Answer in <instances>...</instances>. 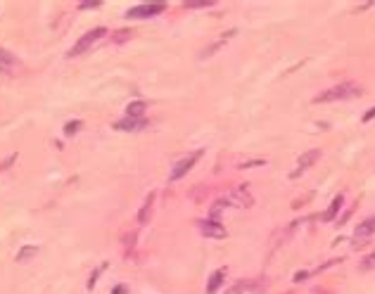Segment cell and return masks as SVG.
Segmentation results:
<instances>
[{
    "label": "cell",
    "mask_w": 375,
    "mask_h": 294,
    "mask_svg": "<svg viewBox=\"0 0 375 294\" xmlns=\"http://www.w3.org/2000/svg\"><path fill=\"white\" fill-rule=\"evenodd\" d=\"M152 204H155V192H150L148 197H145V202H142V209H140V214H138V223H145L150 221V216H152Z\"/></svg>",
    "instance_id": "cell-14"
},
{
    "label": "cell",
    "mask_w": 375,
    "mask_h": 294,
    "mask_svg": "<svg viewBox=\"0 0 375 294\" xmlns=\"http://www.w3.org/2000/svg\"><path fill=\"white\" fill-rule=\"evenodd\" d=\"M318 159H321V150H309V152H304V154L299 157V162H297V169L292 171L290 176H292V178L302 176V173H304L306 169H311V166H314V164H316Z\"/></svg>",
    "instance_id": "cell-7"
},
{
    "label": "cell",
    "mask_w": 375,
    "mask_h": 294,
    "mask_svg": "<svg viewBox=\"0 0 375 294\" xmlns=\"http://www.w3.org/2000/svg\"><path fill=\"white\" fill-rule=\"evenodd\" d=\"M145 126H148V119H145V117H142V119L126 117V119H121V121H117L114 128H117V131H123V133H138V131H142Z\"/></svg>",
    "instance_id": "cell-9"
},
{
    "label": "cell",
    "mask_w": 375,
    "mask_h": 294,
    "mask_svg": "<svg viewBox=\"0 0 375 294\" xmlns=\"http://www.w3.org/2000/svg\"><path fill=\"white\" fill-rule=\"evenodd\" d=\"M370 119H375V107H370V109L363 114V121H370Z\"/></svg>",
    "instance_id": "cell-26"
},
{
    "label": "cell",
    "mask_w": 375,
    "mask_h": 294,
    "mask_svg": "<svg viewBox=\"0 0 375 294\" xmlns=\"http://www.w3.org/2000/svg\"><path fill=\"white\" fill-rule=\"evenodd\" d=\"M105 36H107V29H105V27H97V29H93V31L84 33V36H81V38H78L76 43H74V46L69 48L67 57H78V55H84L86 50H88V48L95 46L97 40L105 38Z\"/></svg>",
    "instance_id": "cell-2"
},
{
    "label": "cell",
    "mask_w": 375,
    "mask_h": 294,
    "mask_svg": "<svg viewBox=\"0 0 375 294\" xmlns=\"http://www.w3.org/2000/svg\"><path fill=\"white\" fill-rule=\"evenodd\" d=\"M363 88L361 83H356V81H344L340 85H332L328 91H323L321 95L314 98V105H321V102H337V100H351L356 95H361Z\"/></svg>",
    "instance_id": "cell-1"
},
{
    "label": "cell",
    "mask_w": 375,
    "mask_h": 294,
    "mask_svg": "<svg viewBox=\"0 0 375 294\" xmlns=\"http://www.w3.org/2000/svg\"><path fill=\"white\" fill-rule=\"evenodd\" d=\"M245 292H254V280H240V282H235V285L228 289L226 294H245Z\"/></svg>",
    "instance_id": "cell-16"
},
{
    "label": "cell",
    "mask_w": 375,
    "mask_h": 294,
    "mask_svg": "<svg viewBox=\"0 0 375 294\" xmlns=\"http://www.w3.org/2000/svg\"><path fill=\"white\" fill-rule=\"evenodd\" d=\"M81 10H91V7H100V0H84V3H81Z\"/></svg>",
    "instance_id": "cell-24"
},
{
    "label": "cell",
    "mask_w": 375,
    "mask_h": 294,
    "mask_svg": "<svg viewBox=\"0 0 375 294\" xmlns=\"http://www.w3.org/2000/svg\"><path fill=\"white\" fill-rule=\"evenodd\" d=\"M126 38H131V29H121V31L114 33V43H123Z\"/></svg>",
    "instance_id": "cell-22"
},
{
    "label": "cell",
    "mask_w": 375,
    "mask_h": 294,
    "mask_svg": "<svg viewBox=\"0 0 375 294\" xmlns=\"http://www.w3.org/2000/svg\"><path fill=\"white\" fill-rule=\"evenodd\" d=\"M36 254H38V247H33V244H26V247L19 249V254H17V261L24 263V261H29V259H31V256H36Z\"/></svg>",
    "instance_id": "cell-17"
},
{
    "label": "cell",
    "mask_w": 375,
    "mask_h": 294,
    "mask_svg": "<svg viewBox=\"0 0 375 294\" xmlns=\"http://www.w3.org/2000/svg\"><path fill=\"white\" fill-rule=\"evenodd\" d=\"M200 230L204 237H212V240H223V237H228V230L221 225L219 221H202L200 223Z\"/></svg>",
    "instance_id": "cell-6"
},
{
    "label": "cell",
    "mask_w": 375,
    "mask_h": 294,
    "mask_svg": "<svg viewBox=\"0 0 375 294\" xmlns=\"http://www.w3.org/2000/svg\"><path fill=\"white\" fill-rule=\"evenodd\" d=\"M81 128V121H67V126H65V135H74V133Z\"/></svg>",
    "instance_id": "cell-21"
},
{
    "label": "cell",
    "mask_w": 375,
    "mask_h": 294,
    "mask_svg": "<svg viewBox=\"0 0 375 294\" xmlns=\"http://www.w3.org/2000/svg\"><path fill=\"white\" fill-rule=\"evenodd\" d=\"M166 10L164 3H145V5H136L126 12V19H150V17H157Z\"/></svg>",
    "instance_id": "cell-3"
},
{
    "label": "cell",
    "mask_w": 375,
    "mask_h": 294,
    "mask_svg": "<svg viewBox=\"0 0 375 294\" xmlns=\"http://www.w3.org/2000/svg\"><path fill=\"white\" fill-rule=\"evenodd\" d=\"M14 66H17V57H14L10 50H5V48H0V74H7L12 72Z\"/></svg>",
    "instance_id": "cell-12"
},
{
    "label": "cell",
    "mask_w": 375,
    "mask_h": 294,
    "mask_svg": "<svg viewBox=\"0 0 375 294\" xmlns=\"http://www.w3.org/2000/svg\"><path fill=\"white\" fill-rule=\"evenodd\" d=\"M306 278H309V273H306V270H299V273H295V278H292V280H295V282H302V280H306Z\"/></svg>",
    "instance_id": "cell-25"
},
{
    "label": "cell",
    "mask_w": 375,
    "mask_h": 294,
    "mask_svg": "<svg viewBox=\"0 0 375 294\" xmlns=\"http://www.w3.org/2000/svg\"><path fill=\"white\" fill-rule=\"evenodd\" d=\"M145 111H148V102H145V100H136V102H131V105L126 107V117L142 119L145 117Z\"/></svg>",
    "instance_id": "cell-13"
},
{
    "label": "cell",
    "mask_w": 375,
    "mask_h": 294,
    "mask_svg": "<svg viewBox=\"0 0 375 294\" xmlns=\"http://www.w3.org/2000/svg\"><path fill=\"white\" fill-rule=\"evenodd\" d=\"M342 204H344V195H337L335 199H332V202H330L328 211H325V214L321 216V218H323L325 223H328V221H332V218H335V216L340 214V209H342Z\"/></svg>",
    "instance_id": "cell-15"
},
{
    "label": "cell",
    "mask_w": 375,
    "mask_h": 294,
    "mask_svg": "<svg viewBox=\"0 0 375 294\" xmlns=\"http://www.w3.org/2000/svg\"><path fill=\"white\" fill-rule=\"evenodd\" d=\"M223 280H226V268L214 270L212 278H209V282H207V294H216V292H219L221 285H223Z\"/></svg>",
    "instance_id": "cell-11"
},
{
    "label": "cell",
    "mask_w": 375,
    "mask_h": 294,
    "mask_svg": "<svg viewBox=\"0 0 375 294\" xmlns=\"http://www.w3.org/2000/svg\"><path fill=\"white\" fill-rule=\"evenodd\" d=\"M216 0H185L183 3V7H187V10H195V7H212Z\"/></svg>",
    "instance_id": "cell-18"
},
{
    "label": "cell",
    "mask_w": 375,
    "mask_h": 294,
    "mask_svg": "<svg viewBox=\"0 0 375 294\" xmlns=\"http://www.w3.org/2000/svg\"><path fill=\"white\" fill-rule=\"evenodd\" d=\"M105 266H107V263H102V266H100V268H97V270H95V273L91 275V280H88V287H91V289L95 287V282H97V275H100V273H102V270H105Z\"/></svg>",
    "instance_id": "cell-23"
},
{
    "label": "cell",
    "mask_w": 375,
    "mask_h": 294,
    "mask_svg": "<svg viewBox=\"0 0 375 294\" xmlns=\"http://www.w3.org/2000/svg\"><path fill=\"white\" fill-rule=\"evenodd\" d=\"M228 204H233V207H238V209H252L254 197L249 195V190L247 188H235L233 192H231V197H228Z\"/></svg>",
    "instance_id": "cell-5"
},
{
    "label": "cell",
    "mask_w": 375,
    "mask_h": 294,
    "mask_svg": "<svg viewBox=\"0 0 375 294\" xmlns=\"http://www.w3.org/2000/svg\"><path fill=\"white\" fill-rule=\"evenodd\" d=\"M361 270H375V249L361 261Z\"/></svg>",
    "instance_id": "cell-20"
},
{
    "label": "cell",
    "mask_w": 375,
    "mask_h": 294,
    "mask_svg": "<svg viewBox=\"0 0 375 294\" xmlns=\"http://www.w3.org/2000/svg\"><path fill=\"white\" fill-rule=\"evenodd\" d=\"M202 157V150H195V152H190V154H187V157H183L181 162L176 164L174 166V171H171V176H169V180H181L183 176H185L187 171L193 169L195 164H197V159Z\"/></svg>",
    "instance_id": "cell-4"
},
{
    "label": "cell",
    "mask_w": 375,
    "mask_h": 294,
    "mask_svg": "<svg viewBox=\"0 0 375 294\" xmlns=\"http://www.w3.org/2000/svg\"><path fill=\"white\" fill-rule=\"evenodd\" d=\"M223 207H228V199H219V202H214L212 207V221H216L221 216V211H223Z\"/></svg>",
    "instance_id": "cell-19"
},
{
    "label": "cell",
    "mask_w": 375,
    "mask_h": 294,
    "mask_svg": "<svg viewBox=\"0 0 375 294\" xmlns=\"http://www.w3.org/2000/svg\"><path fill=\"white\" fill-rule=\"evenodd\" d=\"M375 233V216H368L366 221L359 223V228L354 230V242H356V247L361 244V242H366L370 235Z\"/></svg>",
    "instance_id": "cell-8"
},
{
    "label": "cell",
    "mask_w": 375,
    "mask_h": 294,
    "mask_svg": "<svg viewBox=\"0 0 375 294\" xmlns=\"http://www.w3.org/2000/svg\"><path fill=\"white\" fill-rule=\"evenodd\" d=\"M114 294H126V287H123V285H119V287L114 289Z\"/></svg>",
    "instance_id": "cell-27"
},
{
    "label": "cell",
    "mask_w": 375,
    "mask_h": 294,
    "mask_svg": "<svg viewBox=\"0 0 375 294\" xmlns=\"http://www.w3.org/2000/svg\"><path fill=\"white\" fill-rule=\"evenodd\" d=\"M235 33H238V31H235V29H231V31H228V33H223V36H219V38L214 40L212 46H207V48H204V50H202V55H200V57H202V59H209L214 53H216V50H221V48L226 46V43H228V40H231V38H233Z\"/></svg>",
    "instance_id": "cell-10"
}]
</instances>
